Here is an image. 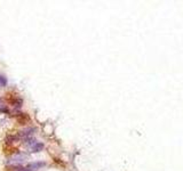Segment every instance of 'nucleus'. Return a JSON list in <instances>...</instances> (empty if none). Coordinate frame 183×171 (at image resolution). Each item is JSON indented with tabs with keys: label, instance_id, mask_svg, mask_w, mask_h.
<instances>
[{
	"label": "nucleus",
	"instance_id": "obj_1",
	"mask_svg": "<svg viewBox=\"0 0 183 171\" xmlns=\"http://www.w3.org/2000/svg\"><path fill=\"white\" fill-rule=\"evenodd\" d=\"M45 165V162H37V163H32V164H29L26 167V171H32V170H37V169H40L41 167Z\"/></svg>",
	"mask_w": 183,
	"mask_h": 171
},
{
	"label": "nucleus",
	"instance_id": "obj_2",
	"mask_svg": "<svg viewBox=\"0 0 183 171\" xmlns=\"http://www.w3.org/2000/svg\"><path fill=\"white\" fill-rule=\"evenodd\" d=\"M43 148H44V145L40 144V143H38V144H35V145L32 146V152H40Z\"/></svg>",
	"mask_w": 183,
	"mask_h": 171
},
{
	"label": "nucleus",
	"instance_id": "obj_3",
	"mask_svg": "<svg viewBox=\"0 0 183 171\" xmlns=\"http://www.w3.org/2000/svg\"><path fill=\"white\" fill-rule=\"evenodd\" d=\"M7 85V80H6V78L1 77L0 75V86H6Z\"/></svg>",
	"mask_w": 183,
	"mask_h": 171
}]
</instances>
